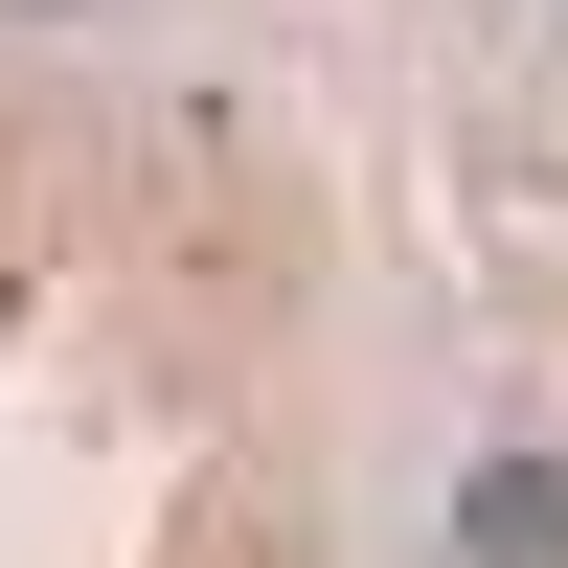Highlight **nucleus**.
<instances>
[{"instance_id":"obj_1","label":"nucleus","mask_w":568,"mask_h":568,"mask_svg":"<svg viewBox=\"0 0 568 568\" xmlns=\"http://www.w3.org/2000/svg\"><path fill=\"white\" fill-rule=\"evenodd\" d=\"M478 568H568V478L546 455H478Z\"/></svg>"},{"instance_id":"obj_2","label":"nucleus","mask_w":568,"mask_h":568,"mask_svg":"<svg viewBox=\"0 0 568 568\" xmlns=\"http://www.w3.org/2000/svg\"><path fill=\"white\" fill-rule=\"evenodd\" d=\"M0 23H69V0H0Z\"/></svg>"}]
</instances>
